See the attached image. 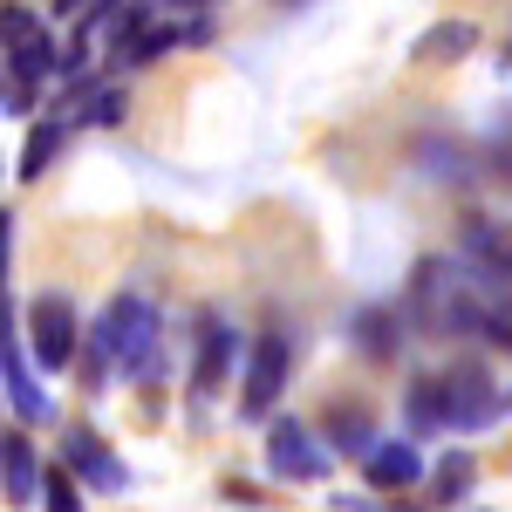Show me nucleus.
I'll return each instance as SVG.
<instances>
[{
	"label": "nucleus",
	"mask_w": 512,
	"mask_h": 512,
	"mask_svg": "<svg viewBox=\"0 0 512 512\" xmlns=\"http://www.w3.org/2000/svg\"><path fill=\"white\" fill-rule=\"evenodd\" d=\"M0 362H7V390H14V410L21 417H48V403H41L35 376H28V362L14 349V321H7V294H0Z\"/></svg>",
	"instance_id": "nucleus-6"
},
{
	"label": "nucleus",
	"mask_w": 512,
	"mask_h": 512,
	"mask_svg": "<svg viewBox=\"0 0 512 512\" xmlns=\"http://www.w3.org/2000/svg\"><path fill=\"white\" fill-rule=\"evenodd\" d=\"M437 396H444V424H465V431L499 424V410H506V396H492V383H485L478 369H451V376L437 383Z\"/></svg>",
	"instance_id": "nucleus-2"
},
{
	"label": "nucleus",
	"mask_w": 512,
	"mask_h": 512,
	"mask_svg": "<svg viewBox=\"0 0 512 512\" xmlns=\"http://www.w3.org/2000/svg\"><path fill=\"white\" fill-rule=\"evenodd\" d=\"M55 7H62V14H69V7H82V0H55Z\"/></svg>",
	"instance_id": "nucleus-19"
},
{
	"label": "nucleus",
	"mask_w": 512,
	"mask_h": 512,
	"mask_svg": "<svg viewBox=\"0 0 512 512\" xmlns=\"http://www.w3.org/2000/svg\"><path fill=\"white\" fill-rule=\"evenodd\" d=\"M76 355V308L62 294H41L35 301V362L41 369H62Z\"/></svg>",
	"instance_id": "nucleus-3"
},
{
	"label": "nucleus",
	"mask_w": 512,
	"mask_h": 512,
	"mask_svg": "<svg viewBox=\"0 0 512 512\" xmlns=\"http://www.w3.org/2000/svg\"><path fill=\"white\" fill-rule=\"evenodd\" d=\"M355 342L376 355V362H390V355H396V315H390V308H362V321H355Z\"/></svg>",
	"instance_id": "nucleus-11"
},
{
	"label": "nucleus",
	"mask_w": 512,
	"mask_h": 512,
	"mask_svg": "<svg viewBox=\"0 0 512 512\" xmlns=\"http://www.w3.org/2000/svg\"><path fill=\"white\" fill-rule=\"evenodd\" d=\"M465 472H472L465 458H451V465H444V499H458V492H465Z\"/></svg>",
	"instance_id": "nucleus-18"
},
{
	"label": "nucleus",
	"mask_w": 512,
	"mask_h": 512,
	"mask_svg": "<svg viewBox=\"0 0 512 512\" xmlns=\"http://www.w3.org/2000/svg\"><path fill=\"white\" fill-rule=\"evenodd\" d=\"M96 342H103L110 362H123L130 376H144V369H151V349H158V308H151V301H110Z\"/></svg>",
	"instance_id": "nucleus-1"
},
{
	"label": "nucleus",
	"mask_w": 512,
	"mask_h": 512,
	"mask_svg": "<svg viewBox=\"0 0 512 512\" xmlns=\"http://www.w3.org/2000/svg\"><path fill=\"white\" fill-rule=\"evenodd\" d=\"M472 246H478V260H485V267H499V274H506V233H492V226H472Z\"/></svg>",
	"instance_id": "nucleus-15"
},
{
	"label": "nucleus",
	"mask_w": 512,
	"mask_h": 512,
	"mask_svg": "<svg viewBox=\"0 0 512 512\" xmlns=\"http://www.w3.org/2000/svg\"><path fill=\"white\" fill-rule=\"evenodd\" d=\"M55 144H62V130H55V123H41L35 137H28V158H21V178H41V171H48V158H55Z\"/></svg>",
	"instance_id": "nucleus-13"
},
{
	"label": "nucleus",
	"mask_w": 512,
	"mask_h": 512,
	"mask_svg": "<svg viewBox=\"0 0 512 512\" xmlns=\"http://www.w3.org/2000/svg\"><path fill=\"white\" fill-rule=\"evenodd\" d=\"M410 424H417V431H437V424H444V396H437V383H417V390H410Z\"/></svg>",
	"instance_id": "nucleus-14"
},
{
	"label": "nucleus",
	"mask_w": 512,
	"mask_h": 512,
	"mask_svg": "<svg viewBox=\"0 0 512 512\" xmlns=\"http://www.w3.org/2000/svg\"><path fill=\"white\" fill-rule=\"evenodd\" d=\"M335 444H342V451H369V424H362V417H342V424H335Z\"/></svg>",
	"instance_id": "nucleus-16"
},
{
	"label": "nucleus",
	"mask_w": 512,
	"mask_h": 512,
	"mask_svg": "<svg viewBox=\"0 0 512 512\" xmlns=\"http://www.w3.org/2000/svg\"><path fill=\"white\" fill-rule=\"evenodd\" d=\"M69 451H76V465H82V478L89 485H103V492H123V465L96 444V437H69Z\"/></svg>",
	"instance_id": "nucleus-10"
},
{
	"label": "nucleus",
	"mask_w": 512,
	"mask_h": 512,
	"mask_svg": "<svg viewBox=\"0 0 512 512\" xmlns=\"http://www.w3.org/2000/svg\"><path fill=\"white\" fill-rule=\"evenodd\" d=\"M48 512H82V499H76L69 478H48Z\"/></svg>",
	"instance_id": "nucleus-17"
},
{
	"label": "nucleus",
	"mask_w": 512,
	"mask_h": 512,
	"mask_svg": "<svg viewBox=\"0 0 512 512\" xmlns=\"http://www.w3.org/2000/svg\"><path fill=\"white\" fill-rule=\"evenodd\" d=\"M417 451L410 444H376L369 451V485H383V492H403V485H417Z\"/></svg>",
	"instance_id": "nucleus-9"
},
{
	"label": "nucleus",
	"mask_w": 512,
	"mask_h": 512,
	"mask_svg": "<svg viewBox=\"0 0 512 512\" xmlns=\"http://www.w3.org/2000/svg\"><path fill=\"white\" fill-rule=\"evenodd\" d=\"M233 369V328L226 321H205L198 328V390H219Z\"/></svg>",
	"instance_id": "nucleus-8"
},
{
	"label": "nucleus",
	"mask_w": 512,
	"mask_h": 512,
	"mask_svg": "<svg viewBox=\"0 0 512 512\" xmlns=\"http://www.w3.org/2000/svg\"><path fill=\"white\" fill-rule=\"evenodd\" d=\"M280 383H287V342L280 335H260V349H253V369H246V417H267L280 403Z\"/></svg>",
	"instance_id": "nucleus-4"
},
{
	"label": "nucleus",
	"mask_w": 512,
	"mask_h": 512,
	"mask_svg": "<svg viewBox=\"0 0 512 512\" xmlns=\"http://www.w3.org/2000/svg\"><path fill=\"white\" fill-rule=\"evenodd\" d=\"M0 485H7V499H35L41 465H35V444L28 437H0Z\"/></svg>",
	"instance_id": "nucleus-7"
},
{
	"label": "nucleus",
	"mask_w": 512,
	"mask_h": 512,
	"mask_svg": "<svg viewBox=\"0 0 512 512\" xmlns=\"http://www.w3.org/2000/svg\"><path fill=\"white\" fill-rule=\"evenodd\" d=\"M267 465L280 478H294V485H308V478H321V451L308 444V431L294 417H280L274 431H267Z\"/></svg>",
	"instance_id": "nucleus-5"
},
{
	"label": "nucleus",
	"mask_w": 512,
	"mask_h": 512,
	"mask_svg": "<svg viewBox=\"0 0 512 512\" xmlns=\"http://www.w3.org/2000/svg\"><path fill=\"white\" fill-rule=\"evenodd\" d=\"M472 48V28L465 21H444V28H431V35L417 41V62H451V55H465Z\"/></svg>",
	"instance_id": "nucleus-12"
}]
</instances>
